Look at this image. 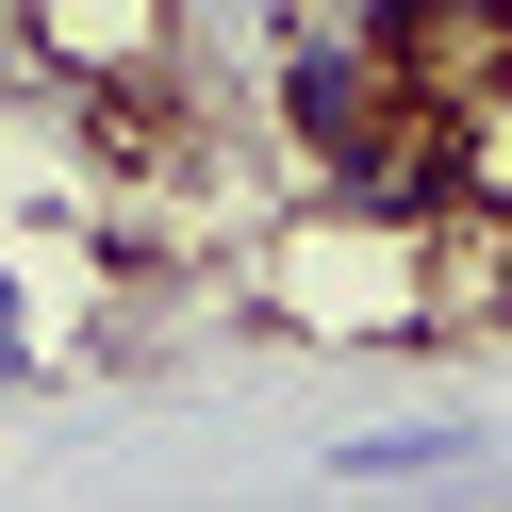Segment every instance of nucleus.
I'll list each match as a JSON object with an SVG mask.
<instances>
[{
	"label": "nucleus",
	"instance_id": "nucleus-1",
	"mask_svg": "<svg viewBox=\"0 0 512 512\" xmlns=\"http://www.w3.org/2000/svg\"><path fill=\"white\" fill-rule=\"evenodd\" d=\"M430 463H479V430H364L347 479H430Z\"/></svg>",
	"mask_w": 512,
	"mask_h": 512
},
{
	"label": "nucleus",
	"instance_id": "nucleus-2",
	"mask_svg": "<svg viewBox=\"0 0 512 512\" xmlns=\"http://www.w3.org/2000/svg\"><path fill=\"white\" fill-rule=\"evenodd\" d=\"M34 17H50V50L100 34V0H34ZM149 34H166V0H133V17H116V50H149Z\"/></svg>",
	"mask_w": 512,
	"mask_h": 512
},
{
	"label": "nucleus",
	"instance_id": "nucleus-3",
	"mask_svg": "<svg viewBox=\"0 0 512 512\" xmlns=\"http://www.w3.org/2000/svg\"><path fill=\"white\" fill-rule=\"evenodd\" d=\"M413 17H430V0H314V34H364V50H397Z\"/></svg>",
	"mask_w": 512,
	"mask_h": 512
},
{
	"label": "nucleus",
	"instance_id": "nucleus-4",
	"mask_svg": "<svg viewBox=\"0 0 512 512\" xmlns=\"http://www.w3.org/2000/svg\"><path fill=\"white\" fill-rule=\"evenodd\" d=\"M17 364H34V314H17V281H0V380H17Z\"/></svg>",
	"mask_w": 512,
	"mask_h": 512
},
{
	"label": "nucleus",
	"instance_id": "nucleus-5",
	"mask_svg": "<svg viewBox=\"0 0 512 512\" xmlns=\"http://www.w3.org/2000/svg\"><path fill=\"white\" fill-rule=\"evenodd\" d=\"M430 17H512V0H430Z\"/></svg>",
	"mask_w": 512,
	"mask_h": 512
}]
</instances>
